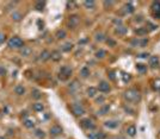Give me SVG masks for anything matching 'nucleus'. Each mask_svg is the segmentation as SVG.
I'll return each instance as SVG.
<instances>
[{
  "mask_svg": "<svg viewBox=\"0 0 160 139\" xmlns=\"http://www.w3.org/2000/svg\"><path fill=\"white\" fill-rule=\"evenodd\" d=\"M124 97L128 101H139L140 100V94L136 89H129L125 92Z\"/></svg>",
  "mask_w": 160,
  "mask_h": 139,
  "instance_id": "1",
  "label": "nucleus"
},
{
  "mask_svg": "<svg viewBox=\"0 0 160 139\" xmlns=\"http://www.w3.org/2000/svg\"><path fill=\"white\" fill-rule=\"evenodd\" d=\"M8 46H10V48H16V49L24 48V42H23V39H21L19 37H12V38L8 41Z\"/></svg>",
  "mask_w": 160,
  "mask_h": 139,
  "instance_id": "2",
  "label": "nucleus"
},
{
  "mask_svg": "<svg viewBox=\"0 0 160 139\" xmlns=\"http://www.w3.org/2000/svg\"><path fill=\"white\" fill-rule=\"evenodd\" d=\"M71 109H72V113L74 115H77V117H80V115H83L85 113L84 107L79 104H72L71 105Z\"/></svg>",
  "mask_w": 160,
  "mask_h": 139,
  "instance_id": "3",
  "label": "nucleus"
},
{
  "mask_svg": "<svg viewBox=\"0 0 160 139\" xmlns=\"http://www.w3.org/2000/svg\"><path fill=\"white\" fill-rule=\"evenodd\" d=\"M71 75H72V69H71L69 67L63 66L62 68L60 69V79H62V80H67Z\"/></svg>",
  "mask_w": 160,
  "mask_h": 139,
  "instance_id": "4",
  "label": "nucleus"
},
{
  "mask_svg": "<svg viewBox=\"0 0 160 139\" xmlns=\"http://www.w3.org/2000/svg\"><path fill=\"white\" fill-rule=\"evenodd\" d=\"M98 89H99V92L106 93V92L110 91V84H109L106 81H101L99 84H98Z\"/></svg>",
  "mask_w": 160,
  "mask_h": 139,
  "instance_id": "5",
  "label": "nucleus"
},
{
  "mask_svg": "<svg viewBox=\"0 0 160 139\" xmlns=\"http://www.w3.org/2000/svg\"><path fill=\"white\" fill-rule=\"evenodd\" d=\"M81 126H83L84 129H87V130H92V129H94V124L92 122V120L91 119H84V120H81Z\"/></svg>",
  "mask_w": 160,
  "mask_h": 139,
  "instance_id": "6",
  "label": "nucleus"
},
{
  "mask_svg": "<svg viewBox=\"0 0 160 139\" xmlns=\"http://www.w3.org/2000/svg\"><path fill=\"white\" fill-rule=\"evenodd\" d=\"M87 137L90 139H105V134L103 132H90Z\"/></svg>",
  "mask_w": 160,
  "mask_h": 139,
  "instance_id": "7",
  "label": "nucleus"
},
{
  "mask_svg": "<svg viewBox=\"0 0 160 139\" xmlns=\"http://www.w3.org/2000/svg\"><path fill=\"white\" fill-rule=\"evenodd\" d=\"M152 8L154 12V17L160 18V1H154L152 4Z\"/></svg>",
  "mask_w": 160,
  "mask_h": 139,
  "instance_id": "8",
  "label": "nucleus"
},
{
  "mask_svg": "<svg viewBox=\"0 0 160 139\" xmlns=\"http://www.w3.org/2000/svg\"><path fill=\"white\" fill-rule=\"evenodd\" d=\"M61 133H62V129L57 125L53 126L52 129H50V134H52V136H59Z\"/></svg>",
  "mask_w": 160,
  "mask_h": 139,
  "instance_id": "9",
  "label": "nucleus"
},
{
  "mask_svg": "<svg viewBox=\"0 0 160 139\" xmlns=\"http://www.w3.org/2000/svg\"><path fill=\"white\" fill-rule=\"evenodd\" d=\"M79 24V17L78 16H72L69 17V26L71 28H75Z\"/></svg>",
  "mask_w": 160,
  "mask_h": 139,
  "instance_id": "10",
  "label": "nucleus"
},
{
  "mask_svg": "<svg viewBox=\"0 0 160 139\" xmlns=\"http://www.w3.org/2000/svg\"><path fill=\"white\" fill-rule=\"evenodd\" d=\"M32 109L35 112H42L44 109V106H43V104H41V102H36V104L32 105Z\"/></svg>",
  "mask_w": 160,
  "mask_h": 139,
  "instance_id": "11",
  "label": "nucleus"
},
{
  "mask_svg": "<svg viewBox=\"0 0 160 139\" xmlns=\"http://www.w3.org/2000/svg\"><path fill=\"white\" fill-rule=\"evenodd\" d=\"M14 93L17 94V95H24L25 88L23 87V86H21V84H18V86H16V88H14Z\"/></svg>",
  "mask_w": 160,
  "mask_h": 139,
  "instance_id": "12",
  "label": "nucleus"
},
{
  "mask_svg": "<svg viewBox=\"0 0 160 139\" xmlns=\"http://www.w3.org/2000/svg\"><path fill=\"white\" fill-rule=\"evenodd\" d=\"M158 64H159V58H158L157 56H152L149 59V66L155 68V67H158Z\"/></svg>",
  "mask_w": 160,
  "mask_h": 139,
  "instance_id": "13",
  "label": "nucleus"
},
{
  "mask_svg": "<svg viewBox=\"0 0 160 139\" xmlns=\"http://www.w3.org/2000/svg\"><path fill=\"white\" fill-rule=\"evenodd\" d=\"M52 58V54L49 51H47V50H44V51L41 54V59L42 61H47V59Z\"/></svg>",
  "mask_w": 160,
  "mask_h": 139,
  "instance_id": "14",
  "label": "nucleus"
},
{
  "mask_svg": "<svg viewBox=\"0 0 160 139\" xmlns=\"http://www.w3.org/2000/svg\"><path fill=\"white\" fill-rule=\"evenodd\" d=\"M127 133H128L130 137H134L136 134V127L135 126H129L127 129Z\"/></svg>",
  "mask_w": 160,
  "mask_h": 139,
  "instance_id": "15",
  "label": "nucleus"
},
{
  "mask_svg": "<svg viewBox=\"0 0 160 139\" xmlns=\"http://www.w3.org/2000/svg\"><path fill=\"white\" fill-rule=\"evenodd\" d=\"M80 75H81L83 77H87L88 75H90V69H88L87 67L81 68V70H80Z\"/></svg>",
  "mask_w": 160,
  "mask_h": 139,
  "instance_id": "16",
  "label": "nucleus"
},
{
  "mask_svg": "<svg viewBox=\"0 0 160 139\" xmlns=\"http://www.w3.org/2000/svg\"><path fill=\"white\" fill-rule=\"evenodd\" d=\"M97 94V88H94V87H90L88 89H87V95L90 97H93L94 95Z\"/></svg>",
  "mask_w": 160,
  "mask_h": 139,
  "instance_id": "17",
  "label": "nucleus"
},
{
  "mask_svg": "<svg viewBox=\"0 0 160 139\" xmlns=\"http://www.w3.org/2000/svg\"><path fill=\"white\" fill-rule=\"evenodd\" d=\"M136 69H137V71H140V73H145L147 70V66H145L142 63H137V64H136Z\"/></svg>",
  "mask_w": 160,
  "mask_h": 139,
  "instance_id": "18",
  "label": "nucleus"
},
{
  "mask_svg": "<svg viewBox=\"0 0 160 139\" xmlns=\"http://www.w3.org/2000/svg\"><path fill=\"white\" fill-rule=\"evenodd\" d=\"M105 126L109 127V129H115L118 126V121H106L105 122Z\"/></svg>",
  "mask_w": 160,
  "mask_h": 139,
  "instance_id": "19",
  "label": "nucleus"
},
{
  "mask_svg": "<svg viewBox=\"0 0 160 139\" xmlns=\"http://www.w3.org/2000/svg\"><path fill=\"white\" fill-rule=\"evenodd\" d=\"M44 6H45V3H44V1H37V3H36V5H35V8H36L37 11H43Z\"/></svg>",
  "mask_w": 160,
  "mask_h": 139,
  "instance_id": "20",
  "label": "nucleus"
},
{
  "mask_svg": "<svg viewBox=\"0 0 160 139\" xmlns=\"http://www.w3.org/2000/svg\"><path fill=\"white\" fill-rule=\"evenodd\" d=\"M55 37L57 39H61V38H65L66 37V31H63V30H59V31L56 32Z\"/></svg>",
  "mask_w": 160,
  "mask_h": 139,
  "instance_id": "21",
  "label": "nucleus"
},
{
  "mask_svg": "<svg viewBox=\"0 0 160 139\" xmlns=\"http://www.w3.org/2000/svg\"><path fill=\"white\" fill-rule=\"evenodd\" d=\"M125 32H127V28L124 26H118L116 29V33H118V35H124Z\"/></svg>",
  "mask_w": 160,
  "mask_h": 139,
  "instance_id": "22",
  "label": "nucleus"
},
{
  "mask_svg": "<svg viewBox=\"0 0 160 139\" xmlns=\"http://www.w3.org/2000/svg\"><path fill=\"white\" fill-rule=\"evenodd\" d=\"M24 126L25 127H28V129H32L34 126H35V124H34V121L32 120H29V119H26L24 121Z\"/></svg>",
  "mask_w": 160,
  "mask_h": 139,
  "instance_id": "23",
  "label": "nucleus"
},
{
  "mask_svg": "<svg viewBox=\"0 0 160 139\" xmlns=\"http://www.w3.org/2000/svg\"><path fill=\"white\" fill-rule=\"evenodd\" d=\"M135 32H136V35L137 36H145L147 33V30L146 29H143V28H139Z\"/></svg>",
  "mask_w": 160,
  "mask_h": 139,
  "instance_id": "24",
  "label": "nucleus"
},
{
  "mask_svg": "<svg viewBox=\"0 0 160 139\" xmlns=\"http://www.w3.org/2000/svg\"><path fill=\"white\" fill-rule=\"evenodd\" d=\"M30 54H31V49L28 48V46H24L23 50H22V55L23 56H29Z\"/></svg>",
  "mask_w": 160,
  "mask_h": 139,
  "instance_id": "25",
  "label": "nucleus"
},
{
  "mask_svg": "<svg viewBox=\"0 0 160 139\" xmlns=\"http://www.w3.org/2000/svg\"><path fill=\"white\" fill-rule=\"evenodd\" d=\"M84 5H85V7L86 8H93L94 7V1H92V0H87V1H84Z\"/></svg>",
  "mask_w": 160,
  "mask_h": 139,
  "instance_id": "26",
  "label": "nucleus"
},
{
  "mask_svg": "<svg viewBox=\"0 0 160 139\" xmlns=\"http://www.w3.org/2000/svg\"><path fill=\"white\" fill-rule=\"evenodd\" d=\"M52 58L54 59V61H59V59L61 58V54H60L59 51H54L52 54Z\"/></svg>",
  "mask_w": 160,
  "mask_h": 139,
  "instance_id": "27",
  "label": "nucleus"
},
{
  "mask_svg": "<svg viewBox=\"0 0 160 139\" xmlns=\"http://www.w3.org/2000/svg\"><path fill=\"white\" fill-rule=\"evenodd\" d=\"M106 55V52H105V50H98L97 52H96V56H97L98 58H103V57H104V56Z\"/></svg>",
  "mask_w": 160,
  "mask_h": 139,
  "instance_id": "28",
  "label": "nucleus"
},
{
  "mask_svg": "<svg viewBox=\"0 0 160 139\" xmlns=\"http://www.w3.org/2000/svg\"><path fill=\"white\" fill-rule=\"evenodd\" d=\"M72 48H73V44L72 43H67V44H65L62 48L63 51H69V50H72Z\"/></svg>",
  "mask_w": 160,
  "mask_h": 139,
  "instance_id": "29",
  "label": "nucleus"
},
{
  "mask_svg": "<svg viewBox=\"0 0 160 139\" xmlns=\"http://www.w3.org/2000/svg\"><path fill=\"white\" fill-rule=\"evenodd\" d=\"M125 8H127V11H128L129 13H133V12H134V6L132 5V3L125 4Z\"/></svg>",
  "mask_w": 160,
  "mask_h": 139,
  "instance_id": "30",
  "label": "nucleus"
},
{
  "mask_svg": "<svg viewBox=\"0 0 160 139\" xmlns=\"http://www.w3.org/2000/svg\"><path fill=\"white\" fill-rule=\"evenodd\" d=\"M35 134H36V136H37V137H38V138H44V137H45L44 132H43L42 130H36Z\"/></svg>",
  "mask_w": 160,
  "mask_h": 139,
  "instance_id": "31",
  "label": "nucleus"
},
{
  "mask_svg": "<svg viewBox=\"0 0 160 139\" xmlns=\"http://www.w3.org/2000/svg\"><path fill=\"white\" fill-rule=\"evenodd\" d=\"M12 18H13L14 20H21V13H18V12H13V14H12Z\"/></svg>",
  "mask_w": 160,
  "mask_h": 139,
  "instance_id": "32",
  "label": "nucleus"
},
{
  "mask_svg": "<svg viewBox=\"0 0 160 139\" xmlns=\"http://www.w3.org/2000/svg\"><path fill=\"white\" fill-rule=\"evenodd\" d=\"M32 96L35 97V99H39V97H41L42 95H41V93H39L38 91H36V89H35V91L32 92Z\"/></svg>",
  "mask_w": 160,
  "mask_h": 139,
  "instance_id": "33",
  "label": "nucleus"
},
{
  "mask_svg": "<svg viewBox=\"0 0 160 139\" xmlns=\"http://www.w3.org/2000/svg\"><path fill=\"white\" fill-rule=\"evenodd\" d=\"M109 108H110V106H109V105L104 106V107H103V108L101 109V114H105V113H106V112L109 111Z\"/></svg>",
  "mask_w": 160,
  "mask_h": 139,
  "instance_id": "34",
  "label": "nucleus"
},
{
  "mask_svg": "<svg viewBox=\"0 0 160 139\" xmlns=\"http://www.w3.org/2000/svg\"><path fill=\"white\" fill-rule=\"evenodd\" d=\"M5 74H6V70H5V68L0 67V76H4Z\"/></svg>",
  "mask_w": 160,
  "mask_h": 139,
  "instance_id": "35",
  "label": "nucleus"
},
{
  "mask_svg": "<svg viewBox=\"0 0 160 139\" xmlns=\"http://www.w3.org/2000/svg\"><path fill=\"white\" fill-rule=\"evenodd\" d=\"M106 42H108V44H110L111 46H115L116 45V42H115V41H112V39H108Z\"/></svg>",
  "mask_w": 160,
  "mask_h": 139,
  "instance_id": "36",
  "label": "nucleus"
},
{
  "mask_svg": "<svg viewBox=\"0 0 160 139\" xmlns=\"http://www.w3.org/2000/svg\"><path fill=\"white\" fill-rule=\"evenodd\" d=\"M5 35H3V33H0V44H1V43H4L5 42Z\"/></svg>",
  "mask_w": 160,
  "mask_h": 139,
  "instance_id": "37",
  "label": "nucleus"
},
{
  "mask_svg": "<svg viewBox=\"0 0 160 139\" xmlns=\"http://www.w3.org/2000/svg\"><path fill=\"white\" fill-rule=\"evenodd\" d=\"M147 43H148V41H147V39H142V41H141V46L147 45Z\"/></svg>",
  "mask_w": 160,
  "mask_h": 139,
  "instance_id": "38",
  "label": "nucleus"
},
{
  "mask_svg": "<svg viewBox=\"0 0 160 139\" xmlns=\"http://www.w3.org/2000/svg\"><path fill=\"white\" fill-rule=\"evenodd\" d=\"M96 39H97V41H103L104 37H103V35H98L97 37H96Z\"/></svg>",
  "mask_w": 160,
  "mask_h": 139,
  "instance_id": "39",
  "label": "nucleus"
},
{
  "mask_svg": "<svg viewBox=\"0 0 160 139\" xmlns=\"http://www.w3.org/2000/svg\"><path fill=\"white\" fill-rule=\"evenodd\" d=\"M123 79H124V81H129L130 80V76H127V74H123Z\"/></svg>",
  "mask_w": 160,
  "mask_h": 139,
  "instance_id": "40",
  "label": "nucleus"
},
{
  "mask_svg": "<svg viewBox=\"0 0 160 139\" xmlns=\"http://www.w3.org/2000/svg\"><path fill=\"white\" fill-rule=\"evenodd\" d=\"M111 1H104V5H105V6H108V5H109V6H110V5H111Z\"/></svg>",
  "mask_w": 160,
  "mask_h": 139,
  "instance_id": "41",
  "label": "nucleus"
},
{
  "mask_svg": "<svg viewBox=\"0 0 160 139\" xmlns=\"http://www.w3.org/2000/svg\"><path fill=\"white\" fill-rule=\"evenodd\" d=\"M147 56H148V54H141L140 57H141V58H145V57H147Z\"/></svg>",
  "mask_w": 160,
  "mask_h": 139,
  "instance_id": "42",
  "label": "nucleus"
},
{
  "mask_svg": "<svg viewBox=\"0 0 160 139\" xmlns=\"http://www.w3.org/2000/svg\"><path fill=\"white\" fill-rule=\"evenodd\" d=\"M0 139H6V138H4V137H0Z\"/></svg>",
  "mask_w": 160,
  "mask_h": 139,
  "instance_id": "43",
  "label": "nucleus"
}]
</instances>
